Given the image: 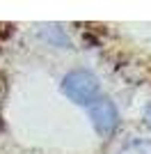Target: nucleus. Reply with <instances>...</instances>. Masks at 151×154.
Returning <instances> with one entry per match:
<instances>
[{
    "label": "nucleus",
    "mask_w": 151,
    "mask_h": 154,
    "mask_svg": "<svg viewBox=\"0 0 151 154\" xmlns=\"http://www.w3.org/2000/svg\"><path fill=\"white\" fill-rule=\"evenodd\" d=\"M144 117H147V122L151 124V106H149V108H147V115H144Z\"/></svg>",
    "instance_id": "20e7f679"
},
{
    "label": "nucleus",
    "mask_w": 151,
    "mask_h": 154,
    "mask_svg": "<svg viewBox=\"0 0 151 154\" xmlns=\"http://www.w3.org/2000/svg\"><path fill=\"white\" fill-rule=\"evenodd\" d=\"M62 92L73 103L92 106L96 99H101V81L89 69H73L62 81Z\"/></svg>",
    "instance_id": "f257e3e1"
},
{
    "label": "nucleus",
    "mask_w": 151,
    "mask_h": 154,
    "mask_svg": "<svg viewBox=\"0 0 151 154\" xmlns=\"http://www.w3.org/2000/svg\"><path fill=\"white\" fill-rule=\"evenodd\" d=\"M89 117L101 136H112L119 127V110L108 97H101L89 106Z\"/></svg>",
    "instance_id": "f03ea898"
},
{
    "label": "nucleus",
    "mask_w": 151,
    "mask_h": 154,
    "mask_svg": "<svg viewBox=\"0 0 151 154\" xmlns=\"http://www.w3.org/2000/svg\"><path fill=\"white\" fill-rule=\"evenodd\" d=\"M117 154H151V140L149 138H133L124 143V147Z\"/></svg>",
    "instance_id": "7ed1b4c3"
}]
</instances>
